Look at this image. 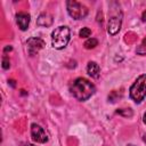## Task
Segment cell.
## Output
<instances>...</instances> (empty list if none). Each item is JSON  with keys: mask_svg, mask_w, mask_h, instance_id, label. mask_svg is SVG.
Segmentation results:
<instances>
[{"mask_svg": "<svg viewBox=\"0 0 146 146\" xmlns=\"http://www.w3.org/2000/svg\"><path fill=\"white\" fill-rule=\"evenodd\" d=\"M122 25V13L120 8H115V10L111 9V14L108 16L107 23V32L110 35H115L119 33Z\"/></svg>", "mask_w": 146, "mask_h": 146, "instance_id": "obj_4", "label": "cell"}, {"mask_svg": "<svg viewBox=\"0 0 146 146\" xmlns=\"http://www.w3.org/2000/svg\"><path fill=\"white\" fill-rule=\"evenodd\" d=\"M19 146H34V145H32V144H29V143H23V144H21Z\"/></svg>", "mask_w": 146, "mask_h": 146, "instance_id": "obj_18", "label": "cell"}, {"mask_svg": "<svg viewBox=\"0 0 146 146\" xmlns=\"http://www.w3.org/2000/svg\"><path fill=\"white\" fill-rule=\"evenodd\" d=\"M31 137L34 141L39 144H44L48 141V136L42 127H40L36 123H33L31 125Z\"/></svg>", "mask_w": 146, "mask_h": 146, "instance_id": "obj_7", "label": "cell"}, {"mask_svg": "<svg viewBox=\"0 0 146 146\" xmlns=\"http://www.w3.org/2000/svg\"><path fill=\"white\" fill-rule=\"evenodd\" d=\"M130 98L136 103H141L146 97V74L139 75L129 89Z\"/></svg>", "mask_w": 146, "mask_h": 146, "instance_id": "obj_2", "label": "cell"}, {"mask_svg": "<svg viewBox=\"0 0 146 146\" xmlns=\"http://www.w3.org/2000/svg\"><path fill=\"white\" fill-rule=\"evenodd\" d=\"M143 121H144V123L146 124V113L144 114V116H143Z\"/></svg>", "mask_w": 146, "mask_h": 146, "instance_id": "obj_19", "label": "cell"}, {"mask_svg": "<svg viewBox=\"0 0 146 146\" xmlns=\"http://www.w3.org/2000/svg\"><path fill=\"white\" fill-rule=\"evenodd\" d=\"M141 21L143 22H146V10L143 13V15H141Z\"/></svg>", "mask_w": 146, "mask_h": 146, "instance_id": "obj_17", "label": "cell"}, {"mask_svg": "<svg viewBox=\"0 0 146 146\" xmlns=\"http://www.w3.org/2000/svg\"><path fill=\"white\" fill-rule=\"evenodd\" d=\"M11 50H13V47H11V46H7V47L3 49L5 52H7V51H11Z\"/></svg>", "mask_w": 146, "mask_h": 146, "instance_id": "obj_16", "label": "cell"}, {"mask_svg": "<svg viewBox=\"0 0 146 146\" xmlns=\"http://www.w3.org/2000/svg\"><path fill=\"white\" fill-rule=\"evenodd\" d=\"M117 114L120 115H123V116H132V111L130 108H122V110H117L116 111Z\"/></svg>", "mask_w": 146, "mask_h": 146, "instance_id": "obj_14", "label": "cell"}, {"mask_svg": "<svg viewBox=\"0 0 146 146\" xmlns=\"http://www.w3.org/2000/svg\"><path fill=\"white\" fill-rule=\"evenodd\" d=\"M44 47V41L40 38H30L26 41V49L30 56H34Z\"/></svg>", "mask_w": 146, "mask_h": 146, "instance_id": "obj_6", "label": "cell"}, {"mask_svg": "<svg viewBox=\"0 0 146 146\" xmlns=\"http://www.w3.org/2000/svg\"><path fill=\"white\" fill-rule=\"evenodd\" d=\"M87 72L91 78L97 79L99 78V74H100V67L96 62H89L87 65Z\"/></svg>", "mask_w": 146, "mask_h": 146, "instance_id": "obj_10", "label": "cell"}, {"mask_svg": "<svg viewBox=\"0 0 146 146\" xmlns=\"http://www.w3.org/2000/svg\"><path fill=\"white\" fill-rule=\"evenodd\" d=\"M71 39V31L67 26H58L51 33V44L55 49H63Z\"/></svg>", "mask_w": 146, "mask_h": 146, "instance_id": "obj_3", "label": "cell"}, {"mask_svg": "<svg viewBox=\"0 0 146 146\" xmlns=\"http://www.w3.org/2000/svg\"><path fill=\"white\" fill-rule=\"evenodd\" d=\"M66 9L73 19H83L88 15V8L75 0H68L66 2Z\"/></svg>", "mask_w": 146, "mask_h": 146, "instance_id": "obj_5", "label": "cell"}, {"mask_svg": "<svg viewBox=\"0 0 146 146\" xmlns=\"http://www.w3.org/2000/svg\"><path fill=\"white\" fill-rule=\"evenodd\" d=\"M30 21H31V16L30 14L27 13H24V11H21L16 15V22H17V25L18 27L22 30V31H26L27 27H29V24H30Z\"/></svg>", "mask_w": 146, "mask_h": 146, "instance_id": "obj_8", "label": "cell"}, {"mask_svg": "<svg viewBox=\"0 0 146 146\" xmlns=\"http://www.w3.org/2000/svg\"><path fill=\"white\" fill-rule=\"evenodd\" d=\"M70 91L74 98L80 102L88 100L95 92L96 88L92 82H90L86 78H76L70 84Z\"/></svg>", "mask_w": 146, "mask_h": 146, "instance_id": "obj_1", "label": "cell"}, {"mask_svg": "<svg viewBox=\"0 0 146 146\" xmlns=\"http://www.w3.org/2000/svg\"><path fill=\"white\" fill-rule=\"evenodd\" d=\"M10 67V60L8 58V56H3L2 57V68L3 70H8Z\"/></svg>", "mask_w": 146, "mask_h": 146, "instance_id": "obj_15", "label": "cell"}, {"mask_svg": "<svg viewBox=\"0 0 146 146\" xmlns=\"http://www.w3.org/2000/svg\"><path fill=\"white\" fill-rule=\"evenodd\" d=\"M54 18L49 13H42L39 15L38 19H36V24L41 27H49L52 25Z\"/></svg>", "mask_w": 146, "mask_h": 146, "instance_id": "obj_9", "label": "cell"}, {"mask_svg": "<svg viewBox=\"0 0 146 146\" xmlns=\"http://www.w3.org/2000/svg\"><path fill=\"white\" fill-rule=\"evenodd\" d=\"M80 38H89L91 35V30L89 27H82L79 32Z\"/></svg>", "mask_w": 146, "mask_h": 146, "instance_id": "obj_13", "label": "cell"}, {"mask_svg": "<svg viewBox=\"0 0 146 146\" xmlns=\"http://www.w3.org/2000/svg\"><path fill=\"white\" fill-rule=\"evenodd\" d=\"M96 46H98V40L95 38H89L86 42H84V48L86 49H92Z\"/></svg>", "mask_w": 146, "mask_h": 146, "instance_id": "obj_11", "label": "cell"}, {"mask_svg": "<svg viewBox=\"0 0 146 146\" xmlns=\"http://www.w3.org/2000/svg\"><path fill=\"white\" fill-rule=\"evenodd\" d=\"M136 52H137L138 55H140V56H145V55H146V39H144V40L141 41V43L137 47Z\"/></svg>", "mask_w": 146, "mask_h": 146, "instance_id": "obj_12", "label": "cell"}, {"mask_svg": "<svg viewBox=\"0 0 146 146\" xmlns=\"http://www.w3.org/2000/svg\"><path fill=\"white\" fill-rule=\"evenodd\" d=\"M143 139H144V141L146 143V135H144V138H143Z\"/></svg>", "mask_w": 146, "mask_h": 146, "instance_id": "obj_20", "label": "cell"}]
</instances>
